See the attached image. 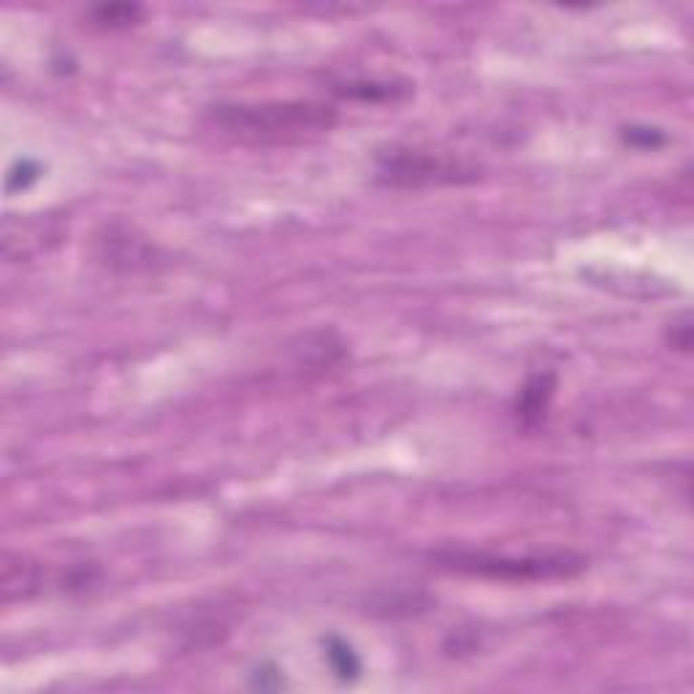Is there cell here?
<instances>
[{
	"instance_id": "1",
	"label": "cell",
	"mask_w": 694,
	"mask_h": 694,
	"mask_svg": "<svg viewBox=\"0 0 694 694\" xmlns=\"http://www.w3.org/2000/svg\"><path fill=\"white\" fill-rule=\"evenodd\" d=\"M206 125L247 144H282L325 133L336 125V112L314 101L217 103L206 112Z\"/></svg>"
},
{
	"instance_id": "2",
	"label": "cell",
	"mask_w": 694,
	"mask_h": 694,
	"mask_svg": "<svg viewBox=\"0 0 694 694\" xmlns=\"http://www.w3.org/2000/svg\"><path fill=\"white\" fill-rule=\"evenodd\" d=\"M434 562L445 569L464 575H480L493 580H553L573 578L586 567L583 556L575 553H545V556H491V553L448 551L437 553Z\"/></svg>"
},
{
	"instance_id": "3",
	"label": "cell",
	"mask_w": 694,
	"mask_h": 694,
	"mask_svg": "<svg viewBox=\"0 0 694 694\" xmlns=\"http://www.w3.org/2000/svg\"><path fill=\"white\" fill-rule=\"evenodd\" d=\"M380 179L390 188H426V184H453L477 179L475 166L432 155L421 150H394L380 157Z\"/></svg>"
},
{
	"instance_id": "4",
	"label": "cell",
	"mask_w": 694,
	"mask_h": 694,
	"mask_svg": "<svg viewBox=\"0 0 694 694\" xmlns=\"http://www.w3.org/2000/svg\"><path fill=\"white\" fill-rule=\"evenodd\" d=\"M553 388H556V380L553 374H535L529 377V383L524 385V390L518 394V404H515V415L524 423L526 428L537 426V423L545 417L548 404L553 399Z\"/></svg>"
},
{
	"instance_id": "5",
	"label": "cell",
	"mask_w": 694,
	"mask_h": 694,
	"mask_svg": "<svg viewBox=\"0 0 694 694\" xmlns=\"http://www.w3.org/2000/svg\"><path fill=\"white\" fill-rule=\"evenodd\" d=\"M339 92L345 98H361V101H396V98L410 95V87H399L394 81H352Z\"/></svg>"
},
{
	"instance_id": "6",
	"label": "cell",
	"mask_w": 694,
	"mask_h": 694,
	"mask_svg": "<svg viewBox=\"0 0 694 694\" xmlns=\"http://www.w3.org/2000/svg\"><path fill=\"white\" fill-rule=\"evenodd\" d=\"M139 14H141L139 5H101V9H95L92 20H95V25L112 27L114 30V27L133 25Z\"/></svg>"
},
{
	"instance_id": "7",
	"label": "cell",
	"mask_w": 694,
	"mask_h": 694,
	"mask_svg": "<svg viewBox=\"0 0 694 694\" xmlns=\"http://www.w3.org/2000/svg\"><path fill=\"white\" fill-rule=\"evenodd\" d=\"M329 659H331V665H334V670L339 672L342 678H347V676L352 678L358 672V659L352 656V651L347 648L345 643H339V640H331Z\"/></svg>"
}]
</instances>
